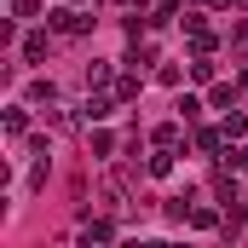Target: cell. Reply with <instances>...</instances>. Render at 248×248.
Segmentation results:
<instances>
[{
  "instance_id": "obj_1",
  "label": "cell",
  "mask_w": 248,
  "mask_h": 248,
  "mask_svg": "<svg viewBox=\"0 0 248 248\" xmlns=\"http://www.w3.org/2000/svg\"><path fill=\"white\" fill-rule=\"evenodd\" d=\"M46 52H52V41H46V35H29V41H23V58H29V63H41Z\"/></svg>"
},
{
  "instance_id": "obj_3",
  "label": "cell",
  "mask_w": 248,
  "mask_h": 248,
  "mask_svg": "<svg viewBox=\"0 0 248 248\" xmlns=\"http://www.w3.org/2000/svg\"><path fill=\"white\" fill-rule=\"evenodd\" d=\"M12 12H17V17H29V12H41V0H12Z\"/></svg>"
},
{
  "instance_id": "obj_4",
  "label": "cell",
  "mask_w": 248,
  "mask_h": 248,
  "mask_svg": "<svg viewBox=\"0 0 248 248\" xmlns=\"http://www.w3.org/2000/svg\"><path fill=\"white\" fill-rule=\"evenodd\" d=\"M237 162H243V168H248V150H237Z\"/></svg>"
},
{
  "instance_id": "obj_2",
  "label": "cell",
  "mask_w": 248,
  "mask_h": 248,
  "mask_svg": "<svg viewBox=\"0 0 248 248\" xmlns=\"http://www.w3.org/2000/svg\"><path fill=\"white\" fill-rule=\"evenodd\" d=\"M23 127H29V122H23V104H12V110H6V133H12V139H17V133H23Z\"/></svg>"
}]
</instances>
